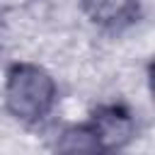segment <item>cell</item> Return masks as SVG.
Listing matches in <instances>:
<instances>
[{
  "label": "cell",
  "mask_w": 155,
  "mask_h": 155,
  "mask_svg": "<svg viewBox=\"0 0 155 155\" xmlns=\"http://www.w3.org/2000/svg\"><path fill=\"white\" fill-rule=\"evenodd\" d=\"M5 111L22 126H36L51 116L58 102V85L53 75L36 63L15 61L5 70L2 85Z\"/></svg>",
  "instance_id": "cell-1"
},
{
  "label": "cell",
  "mask_w": 155,
  "mask_h": 155,
  "mask_svg": "<svg viewBox=\"0 0 155 155\" xmlns=\"http://www.w3.org/2000/svg\"><path fill=\"white\" fill-rule=\"evenodd\" d=\"M53 155H111V150L94 124L85 121L58 131V138L53 140Z\"/></svg>",
  "instance_id": "cell-2"
},
{
  "label": "cell",
  "mask_w": 155,
  "mask_h": 155,
  "mask_svg": "<svg viewBox=\"0 0 155 155\" xmlns=\"http://www.w3.org/2000/svg\"><path fill=\"white\" fill-rule=\"evenodd\" d=\"M90 121L94 124V128L99 131V136L104 138V143L109 145L111 153L124 148L133 138V116L121 104H104V107H99Z\"/></svg>",
  "instance_id": "cell-3"
},
{
  "label": "cell",
  "mask_w": 155,
  "mask_h": 155,
  "mask_svg": "<svg viewBox=\"0 0 155 155\" xmlns=\"http://www.w3.org/2000/svg\"><path fill=\"white\" fill-rule=\"evenodd\" d=\"M87 17L109 31L126 29L138 17V0H82Z\"/></svg>",
  "instance_id": "cell-4"
},
{
  "label": "cell",
  "mask_w": 155,
  "mask_h": 155,
  "mask_svg": "<svg viewBox=\"0 0 155 155\" xmlns=\"http://www.w3.org/2000/svg\"><path fill=\"white\" fill-rule=\"evenodd\" d=\"M148 92H150V99H153V104H155V61L148 65Z\"/></svg>",
  "instance_id": "cell-5"
}]
</instances>
